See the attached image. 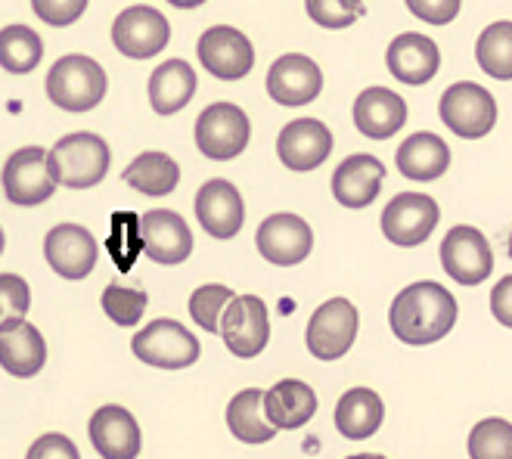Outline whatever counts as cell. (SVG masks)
Returning a JSON list of instances; mask_svg holds the SVG:
<instances>
[{
	"mask_svg": "<svg viewBox=\"0 0 512 459\" xmlns=\"http://www.w3.org/2000/svg\"><path fill=\"white\" fill-rule=\"evenodd\" d=\"M333 152V134L317 118H295L277 137V156L289 171H314Z\"/></svg>",
	"mask_w": 512,
	"mask_h": 459,
	"instance_id": "obj_19",
	"label": "cell"
},
{
	"mask_svg": "<svg viewBox=\"0 0 512 459\" xmlns=\"http://www.w3.org/2000/svg\"><path fill=\"white\" fill-rule=\"evenodd\" d=\"M199 63L208 75L221 81L246 78L255 66V47L252 41L233 25H212L199 35Z\"/></svg>",
	"mask_w": 512,
	"mask_h": 459,
	"instance_id": "obj_11",
	"label": "cell"
},
{
	"mask_svg": "<svg viewBox=\"0 0 512 459\" xmlns=\"http://www.w3.org/2000/svg\"><path fill=\"white\" fill-rule=\"evenodd\" d=\"M32 10L41 22L63 28L81 19V13L87 10V0H32Z\"/></svg>",
	"mask_w": 512,
	"mask_h": 459,
	"instance_id": "obj_38",
	"label": "cell"
},
{
	"mask_svg": "<svg viewBox=\"0 0 512 459\" xmlns=\"http://www.w3.org/2000/svg\"><path fill=\"white\" fill-rule=\"evenodd\" d=\"M305 10L323 28H348L364 16L360 0H305Z\"/></svg>",
	"mask_w": 512,
	"mask_h": 459,
	"instance_id": "obj_37",
	"label": "cell"
},
{
	"mask_svg": "<svg viewBox=\"0 0 512 459\" xmlns=\"http://www.w3.org/2000/svg\"><path fill=\"white\" fill-rule=\"evenodd\" d=\"M227 428L236 441L243 444H267L274 441L277 428L264 416V391L246 388L227 404Z\"/></svg>",
	"mask_w": 512,
	"mask_h": 459,
	"instance_id": "obj_29",
	"label": "cell"
},
{
	"mask_svg": "<svg viewBox=\"0 0 512 459\" xmlns=\"http://www.w3.org/2000/svg\"><path fill=\"white\" fill-rule=\"evenodd\" d=\"M233 289L227 286H218V283H208V286H199L190 298V317L205 329V332H218V323H221V314L224 308L233 301Z\"/></svg>",
	"mask_w": 512,
	"mask_h": 459,
	"instance_id": "obj_36",
	"label": "cell"
},
{
	"mask_svg": "<svg viewBox=\"0 0 512 459\" xmlns=\"http://www.w3.org/2000/svg\"><path fill=\"white\" fill-rule=\"evenodd\" d=\"M196 218L202 230L215 239H233L246 224V202L230 180L215 177L196 193Z\"/></svg>",
	"mask_w": 512,
	"mask_h": 459,
	"instance_id": "obj_17",
	"label": "cell"
},
{
	"mask_svg": "<svg viewBox=\"0 0 512 459\" xmlns=\"http://www.w3.org/2000/svg\"><path fill=\"white\" fill-rule=\"evenodd\" d=\"M47 363V342L38 326L22 320L16 329L0 332V366L16 379H32Z\"/></svg>",
	"mask_w": 512,
	"mask_h": 459,
	"instance_id": "obj_25",
	"label": "cell"
},
{
	"mask_svg": "<svg viewBox=\"0 0 512 459\" xmlns=\"http://www.w3.org/2000/svg\"><path fill=\"white\" fill-rule=\"evenodd\" d=\"M438 115L457 137L481 140L497 125V100L475 81H457L441 94Z\"/></svg>",
	"mask_w": 512,
	"mask_h": 459,
	"instance_id": "obj_4",
	"label": "cell"
},
{
	"mask_svg": "<svg viewBox=\"0 0 512 459\" xmlns=\"http://www.w3.org/2000/svg\"><path fill=\"white\" fill-rule=\"evenodd\" d=\"M171 7H180V10H193V7H202L205 0H168Z\"/></svg>",
	"mask_w": 512,
	"mask_h": 459,
	"instance_id": "obj_42",
	"label": "cell"
},
{
	"mask_svg": "<svg viewBox=\"0 0 512 459\" xmlns=\"http://www.w3.org/2000/svg\"><path fill=\"white\" fill-rule=\"evenodd\" d=\"M354 125L370 140H388L407 125V103L388 87H367L354 100Z\"/></svg>",
	"mask_w": 512,
	"mask_h": 459,
	"instance_id": "obj_21",
	"label": "cell"
},
{
	"mask_svg": "<svg viewBox=\"0 0 512 459\" xmlns=\"http://www.w3.org/2000/svg\"><path fill=\"white\" fill-rule=\"evenodd\" d=\"M131 351L137 360H143L146 366H156V370H187V366L199 360L202 348L184 323L162 317L134 335Z\"/></svg>",
	"mask_w": 512,
	"mask_h": 459,
	"instance_id": "obj_5",
	"label": "cell"
},
{
	"mask_svg": "<svg viewBox=\"0 0 512 459\" xmlns=\"http://www.w3.org/2000/svg\"><path fill=\"white\" fill-rule=\"evenodd\" d=\"M460 317L457 298L441 283L423 280L398 292L388 311V326L410 348H426L441 342Z\"/></svg>",
	"mask_w": 512,
	"mask_h": 459,
	"instance_id": "obj_1",
	"label": "cell"
},
{
	"mask_svg": "<svg viewBox=\"0 0 512 459\" xmlns=\"http://www.w3.org/2000/svg\"><path fill=\"white\" fill-rule=\"evenodd\" d=\"M491 314L500 326L512 329V273L491 289Z\"/></svg>",
	"mask_w": 512,
	"mask_h": 459,
	"instance_id": "obj_41",
	"label": "cell"
},
{
	"mask_svg": "<svg viewBox=\"0 0 512 459\" xmlns=\"http://www.w3.org/2000/svg\"><path fill=\"white\" fill-rule=\"evenodd\" d=\"M50 174L56 180V187H69V190H90L106 177L112 152L109 143L100 134L78 131L66 134L50 152Z\"/></svg>",
	"mask_w": 512,
	"mask_h": 459,
	"instance_id": "obj_2",
	"label": "cell"
},
{
	"mask_svg": "<svg viewBox=\"0 0 512 459\" xmlns=\"http://www.w3.org/2000/svg\"><path fill=\"white\" fill-rule=\"evenodd\" d=\"M255 246L264 261L277 264V267H295L301 264L311 249H314V230L305 218L298 214H270V218L258 227Z\"/></svg>",
	"mask_w": 512,
	"mask_h": 459,
	"instance_id": "obj_15",
	"label": "cell"
},
{
	"mask_svg": "<svg viewBox=\"0 0 512 459\" xmlns=\"http://www.w3.org/2000/svg\"><path fill=\"white\" fill-rule=\"evenodd\" d=\"M4 246H7V239H4V230H0V252H4Z\"/></svg>",
	"mask_w": 512,
	"mask_h": 459,
	"instance_id": "obj_44",
	"label": "cell"
},
{
	"mask_svg": "<svg viewBox=\"0 0 512 459\" xmlns=\"http://www.w3.org/2000/svg\"><path fill=\"white\" fill-rule=\"evenodd\" d=\"M348 459H385L382 453H354V456H348Z\"/></svg>",
	"mask_w": 512,
	"mask_h": 459,
	"instance_id": "obj_43",
	"label": "cell"
},
{
	"mask_svg": "<svg viewBox=\"0 0 512 459\" xmlns=\"http://www.w3.org/2000/svg\"><path fill=\"white\" fill-rule=\"evenodd\" d=\"M97 239L81 224H56L44 236V258L63 280H84L97 267Z\"/></svg>",
	"mask_w": 512,
	"mask_h": 459,
	"instance_id": "obj_16",
	"label": "cell"
},
{
	"mask_svg": "<svg viewBox=\"0 0 512 459\" xmlns=\"http://www.w3.org/2000/svg\"><path fill=\"white\" fill-rule=\"evenodd\" d=\"M146 292L143 289H128L122 283H109L103 292V314L115 323V326H137L143 320L146 311Z\"/></svg>",
	"mask_w": 512,
	"mask_h": 459,
	"instance_id": "obj_34",
	"label": "cell"
},
{
	"mask_svg": "<svg viewBox=\"0 0 512 459\" xmlns=\"http://www.w3.org/2000/svg\"><path fill=\"white\" fill-rule=\"evenodd\" d=\"M25 459H81V453H78L72 438L50 432V435H41L32 447H28Z\"/></svg>",
	"mask_w": 512,
	"mask_h": 459,
	"instance_id": "obj_40",
	"label": "cell"
},
{
	"mask_svg": "<svg viewBox=\"0 0 512 459\" xmlns=\"http://www.w3.org/2000/svg\"><path fill=\"white\" fill-rule=\"evenodd\" d=\"M385 404L373 388H351L336 404V428L348 441H367L379 432Z\"/></svg>",
	"mask_w": 512,
	"mask_h": 459,
	"instance_id": "obj_27",
	"label": "cell"
},
{
	"mask_svg": "<svg viewBox=\"0 0 512 459\" xmlns=\"http://www.w3.org/2000/svg\"><path fill=\"white\" fill-rule=\"evenodd\" d=\"M441 264L450 280H457L460 286H478L485 283L494 273V252L485 233L460 224L454 230H447L441 242Z\"/></svg>",
	"mask_w": 512,
	"mask_h": 459,
	"instance_id": "obj_10",
	"label": "cell"
},
{
	"mask_svg": "<svg viewBox=\"0 0 512 459\" xmlns=\"http://www.w3.org/2000/svg\"><path fill=\"white\" fill-rule=\"evenodd\" d=\"M395 165L410 180H438L450 168V146L432 131L410 134L395 152Z\"/></svg>",
	"mask_w": 512,
	"mask_h": 459,
	"instance_id": "obj_26",
	"label": "cell"
},
{
	"mask_svg": "<svg viewBox=\"0 0 512 459\" xmlns=\"http://www.w3.org/2000/svg\"><path fill=\"white\" fill-rule=\"evenodd\" d=\"M317 413V394L308 382L301 379H283L270 391H264V416L267 422L283 432L308 425Z\"/></svg>",
	"mask_w": 512,
	"mask_h": 459,
	"instance_id": "obj_24",
	"label": "cell"
},
{
	"mask_svg": "<svg viewBox=\"0 0 512 459\" xmlns=\"http://www.w3.org/2000/svg\"><path fill=\"white\" fill-rule=\"evenodd\" d=\"M252 125L249 115L236 103H212L196 118V146L202 156L227 162L249 146Z\"/></svg>",
	"mask_w": 512,
	"mask_h": 459,
	"instance_id": "obj_6",
	"label": "cell"
},
{
	"mask_svg": "<svg viewBox=\"0 0 512 459\" xmlns=\"http://www.w3.org/2000/svg\"><path fill=\"white\" fill-rule=\"evenodd\" d=\"M28 308H32V289L16 273H0V332L16 329Z\"/></svg>",
	"mask_w": 512,
	"mask_h": 459,
	"instance_id": "obj_35",
	"label": "cell"
},
{
	"mask_svg": "<svg viewBox=\"0 0 512 459\" xmlns=\"http://www.w3.org/2000/svg\"><path fill=\"white\" fill-rule=\"evenodd\" d=\"M385 63H388V72L395 75L401 84H426L438 75V66H441V50L432 38L419 35V32H404L398 35L395 41L388 44V53H385Z\"/></svg>",
	"mask_w": 512,
	"mask_h": 459,
	"instance_id": "obj_22",
	"label": "cell"
},
{
	"mask_svg": "<svg viewBox=\"0 0 512 459\" xmlns=\"http://www.w3.org/2000/svg\"><path fill=\"white\" fill-rule=\"evenodd\" d=\"M506 252H509V258H512V233H509V249H506Z\"/></svg>",
	"mask_w": 512,
	"mask_h": 459,
	"instance_id": "obj_45",
	"label": "cell"
},
{
	"mask_svg": "<svg viewBox=\"0 0 512 459\" xmlns=\"http://www.w3.org/2000/svg\"><path fill=\"white\" fill-rule=\"evenodd\" d=\"M360 314L348 298H329L311 314L305 342L317 360H339L357 339Z\"/></svg>",
	"mask_w": 512,
	"mask_h": 459,
	"instance_id": "obj_8",
	"label": "cell"
},
{
	"mask_svg": "<svg viewBox=\"0 0 512 459\" xmlns=\"http://www.w3.org/2000/svg\"><path fill=\"white\" fill-rule=\"evenodd\" d=\"M196 94V72L184 59H168L149 75V103L159 115H174Z\"/></svg>",
	"mask_w": 512,
	"mask_h": 459,
	"instance_id": "obj_28",
	"label": "cell"
},
{
	"mask_svg": "<svg viewBox=\"0 0 512 459\" xmlns=\"http://www.w3.org/2000/svg\"><path fill=\"white\" fill-rule=\"evenodd\" d=\"M218 335L224 339V345L230 348V354L236 357H258L267 342H270V314L267 304L258 295H233V301L224 308L221 323H218Z\"/></svg>",
	"mask_w": 512,
	"mask_h": 459,
	"instance_id": "obj_7",
	"label": "cell"
},
{
	"mask_svg": "<svg viewBox=\"0 0 512 459\" xmlns=\"http://www.w3.org/2000/svg\"><path fill=\"white\" fill-rule=\"evenodd\" d=\"M475 59H478V66L485 69V75L497 81H512V22L509 19L491 22L485 32L478 35Z\"/></svg>",
	"mask_w": 512,
	"mask_h": 459,
	"instance_id": "obj_32",
	"label": "cell"
},
{
	"mask_svg": "<svg viewBox=\"0 0 512 459\" xmlns=\"http://www.w3.org/2000/svg\"><path fill=\"white\" fill-rule=\"evenodd\" d=\"M47 97L66 112H90L106 97V72L97 59L69 53L50 66Z\"/></svg>",
	"mask_w": 512,
	"mask_h": 459,
	"instance_id": "obj_3",
	"label": "cell"
},
{
	"mask_svg": "<svg viewBox=\"0 0 512 459\" xmlns=\"http://www.w3.org/2000/svg\"><path fill=\"white\" fill-rule=\"evenodd\" d=\"M441 221V208L426 193H398L382 211V233L401 249L423 246Z\"/></svg>",
	"mask_w": 512,
	"mask_h": 459,
	"instance_id": "obj_9",
	"label": "cell"
},
{
	"mask_svg": "<svg viewBox=\"0 0 512 459\" xmlns=\"http://www.w3.org/2000/svg\"><path fill=\"white\" fill-rule=\"evenodd\" d=\"M90 444L103 459H137L143 447L140 425L131 416V410L106 404L90 416Z\"/></svg>",
	"mask_w": 512,
	"mask_h": 459,
	"instance_id": "obj_20",
	"label": "cell"
},
{
	"mask_svg": "<svg viewBox=\"0 0 512 459\" xmlns=\"http://www.w3.org/2000/svg\"><path fill=\"white\" fill-rule=\"evenodd\" d=\"M407 10L429 25H450L460 16L463 0H404Z\"/></svg>",
	"mask_w": 512,
	"mask_h": 459,
	"instance_id": "obj_39",
	"label": "cell"
},
{
	"mask_svg": "<svg viewBox=\"0 0 512 459\" xmlns=\"http://www.w3.org/2000/svg\"><path fill=\"white\" fill-rule=\"evenodd\" d=\"M472 459H512V422L491 416L481 419L469 432Z\"/></svg>",
	"mask_w": 512,
	"mask_h": 459,
	"instance_id": "obj_33",
	"label": "cell"
},
{
	"mask_svg": "<svg viewBox=\"0 0 512 459\" xmlns=\"http://www.w3.org/2000/svg\"><path fill=\"white\" fill-rule=\"evenodd\" d=\"M4 196L13 205H41L56 193V180L50 174L47 149L44 146H25L16 149L0 174Z\"/></svg>",
	"mask_w": 512,
	"mask_h": 459,
	"instance_id": "obj_12",
	"label": "cell"
},
{
	"mask_svg": "<svg viewBox=\"0 0 512 459\" xmlns=\"http://www.w3.org/2000/svg\"><path fill=\"white\" fill-rule=\"evenodd\" d=\"M382 180H385V165L376 156H370V152H357V156H348L336 168L333 196L345 208H367L379 196Z\"/></svg>",
	"mask_w": 512,
	"mask_h": 459,
	"instance_id": "obj_23",
	"label": "cell"
},
{
	"mask_svg": "<svg viewBox=\"0 0 512 459\" xmlns=\"http://www.w3.org/2000/svg\"><path fill=\"white\" fill-rule=\"evenodd\" d=\"M323 72L305 53L280 56L267 72V94L280 106H308L320 97Z\"/></svg>",
	"mask_w": 512,
	"mask_h": 459,
	"instance_id": "obj_18",
	"label": "cell"
},
{
	"mask_svg": "<svg viewBox=\"0 0 512 459\" xmlns=\"http://www.w3.org/2000/svg\"><path fill=\"white\" fill-rule=\"evenodd\" d=\"M122 177L137 193L162 199V196L174 193L177 180H180V168L168 152H140V156L125 168Z\"/></svg>",
	"mask_w": 512,
	"mask_h": 459,
	"instance_id": "obj_30",
	"label": "cell"
},
{
	"mask_svg": "<svg viewBox=\"0 0 512 459\" xmlns=\"http://www.w3.org/2000/svg\"><path fill=\"white\" fill-rule=\"evenodd\" d=\"M171 25L156 7H128L112 22V44L131 59H149L168 47Z\"/></svg>",
	"mask_w": 512,
	"mask_h": 459,
	"instance_id": "obj_13",
	"label": "cell"
},
{
	"mask_svg": "<svg viewBox=\"0 0 512 459\" xmlns=\"http://www.w3.org/2000/svg\"><path fill=\"white\" fill-rule=\"evenodd\" d=\"M137 233H140L143 255H149V261H156V264H165V267L184 264L193 255V233L177 211H168V208L146 211L137 224Z\"/></svg>",
	"mask_w": 512,
	"mask_h": 459,
	"instance_id": "obj_14",
	"label": "cell"
},
{
	"mask_svg": "<svg viewBox=\"0 0 512 459\" xmlns=\"http://www.w3.org/2000/svg\"><path fill=\"white\" fill-rule=\"evenodd\" d=\"M44 41L35 28L28 25H7L0 28V69L10 75H28L41 66Z\"/></svg>",
	"mask_w": 512,
	"mask_h": 459,
	"instance_id": "obj_31",
	"label": "cell"
}]
</instances>
